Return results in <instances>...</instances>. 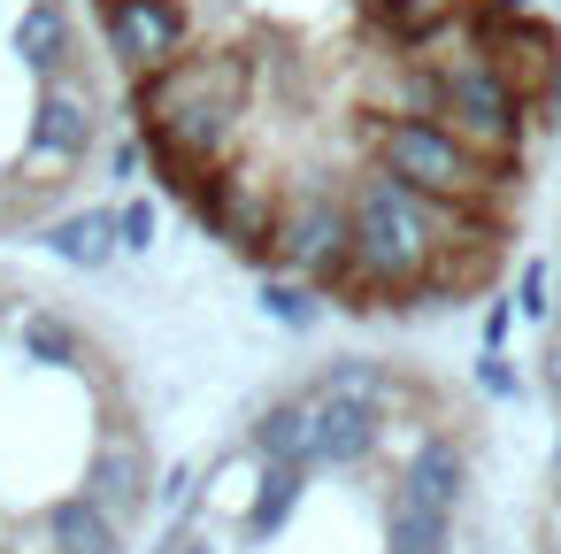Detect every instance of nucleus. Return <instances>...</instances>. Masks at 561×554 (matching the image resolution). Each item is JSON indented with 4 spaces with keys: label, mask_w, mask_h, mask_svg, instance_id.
Masks as SVG:
<instances>
[{
    "label": "nucleus",
    "mask_w": 561,
    "mask_h": 554,
    "mask_svg": "<svg viewBox=\"0 0 561 554\" xmlns=\"http://www.w3.org/2000/svg\"><path fill=\"white\" fill-rule=\"evenodd\" d=\"M154 439L124 362L55 301L0 285V554H131Z\"/></svg>",
    "instance_id": "f257e3e1"
},
{
    "label": "nucleus",
    "mask_w": 561,
    "mask_h": 554,
    "mask_svg": "<svg viewBox=\"0 0 561 554\" xmlns=\"http://www.w3.org/2000/svg\"><path fill=\"white\" fill-rule=\"evenodd\" d=\"M108 231H116V216H70V224H55V255H70V262H108Z\"/></svg>",
    "instance_id": "f03ea898"
},
{
    "label": "nucleus",
    "mask_w": 561,
    "mask_h": 554,
    "mask_svg": "<svg viewBox=\"0 0 561 554\" xmlns=\"http://www.w3.org/2000/svg\"><path fill=\"white\" fill-rule=\"evenodd\" d=\"M553 101H561V70H553Z\"/></svg>",
    "instance_id": "20e7f679"
},
{
    "label": "nucleus",
    "mask_w": 561,
    "mask_h": 554,
    "mask_svg": "<svg viewBox=\"0 0 561 554\" xmlns=\"http://www.w3.org/2000/svg\"><path fill=\"white\" fill-rule=\"evenodd\" d=\"M553 554H561V516H553Z\"/></svg>",
    "instance_id": "7ed1b4c3"
}]
</instances>
